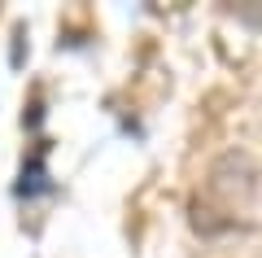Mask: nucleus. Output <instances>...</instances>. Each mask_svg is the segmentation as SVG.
I'll list each match as a JSON object with an SVG mask.
<instances>
[{"label":"nucleus","mask_w":262,"mask_h":258,"mask_svg":"<svg viewBox=\"0 0 262 258\" xmlns=\"http://www.w3.org/2000/svg\"><path fill=\"white\" fill-rule=\"evenodd\" d=\"M236 18H245V22H253V27H262V9H249V5H236Z\"/></svg>","instance_id":"obj_2"},{"label":"nucleus","mask_w":262,"mask_h":258,"mask_svg":"<svg viewBox=\"0 0 262 258\" xmlns=\"http://www.w3.org/2000/svg\"><path fill=\"white\" fill-rule=\"evenodd\" d=\"M206 188H210V197H219V202L227 206V210H241V206H249L253 197H258L262 171H258V162H253L245 149H227L223 157L210 162Z\"/></svg>","instance_id":"obj_1"}]
</instances>
